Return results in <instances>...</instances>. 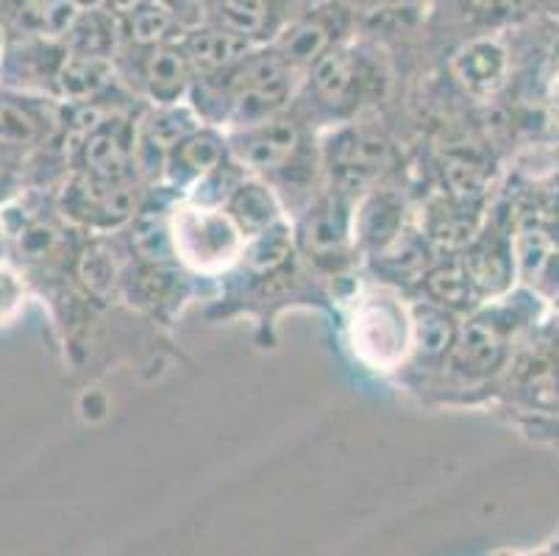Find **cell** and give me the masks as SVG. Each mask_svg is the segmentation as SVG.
I'll return each instance as SVG.
<instances>
[{
    "label": "cell",
    "instance_id": "484cf974",
    "mask_svg": "<svg viewBox=\"0 0 559 556\" xmlns=\"http://www.w3.org/2000/svg\"><path fill=\"white\" fill-rule=\"evenodd\" d=\"M81 282L86 284V289H93L95 295H106L111 287H115L117 279V259L115 253L106 248V245H93L86 248L84 257L79 262Z\"/></svg>",
    "mask_w": 559,
    "mask_h": 556
},
{
    "label": "cell",
    "instance_id": "ba28073f",
    "mask_svg": "<svg viewBox=\"0 0 559 556\" xmlns=\"http://www.w3.org/2000/svg\"><path fill=\"white\" fill-rule=\"evenodd\" d=\"M187 61H190L192 73L201 75H215L221 70H231L237 61L246 59L251 54V43L231 31L212 25V28H198L192 31L190 37L181 45Z\"/></svg>",
    "mask_w": 559,
    "mask_h": 556
},
{
    "label": "cell",
    "instance_id": "f1b7e54d",
    "mask_svg": "<svg viewBox=\"0 0 559 556\" xmlns=\"http://www.w3.org/2000/svg\"><path fill=\"white\" fill-rule=\"evenodd\" d=\"M429 289L437 300H443L449 306H462L474 293V284L467 279L465 264H449V268H440L431 273Z\"/></svg>",
    "mask_w": 559,
    "mask_h": 556
},
{
    "label": "cell",
    "instance_id": "277c9868",
    "mask_svg": "<svg viewBox=\"0 0 559 556\" xmlns=\"http://www.w3.org/2000/svg\"><path fill=\"white\" fill-rule=\"evenodd\" d=\"M345 3L343 0H332L326 7L314 9V12L304 14L296 23H289L287 28L278 34V43L273 54L282 61H287L289 68H301V64H314L318 56L334 48L337 31L345 25Z\"/></svg>",
    "mask_w": 559,
    "mask_h": 556
},
{
    "label": "cell",
    "instance_id": "5b68a950",
    "mask_svg": "<svg viewBox=\"0 0 559 556\" xmlns=\"http://www.w3.org/2000/svg\"><path fill=\"white\" fill-rule=\"evenodd\" d=\"M298 140L301 137H298L296 122L267 117V120L246 126V131L234 140V151L246 165L257 167V170H273L296 153Z\"/></svg>",
    "mask_w": 559,
    "mask_h": 556
},
{
    "label": "cell",
    "instance_id": "e575fe53",
    "mask_svg": "<svg viewBox=\"0 0 559 556\" xmlns=\"http://www.w3.org/2000/svg\"><path fill=\"white\" fill-rule=\"evenodd\" d=\"M75 7H79V3H86V7H90V3H98V0H73Z\"/></svg>",
    "mask_w": 559,
    "mask_h": 556
},
{
    "label": "cell",
    "instance_id": "d6a6232c",
    "mask_svg": "<svg viewBox=\"0 0 559 556\" xmlns=\"http://www.w3.org/2000/svg\"><path fill=\"white\" fill-rule=\"evenodd\" d=\"M14 196V176L7 170V165H0V206H7L9 198Z\"/></svg>",
    "mask_w": 559,
    "mask_h": 556
},
{
    "label": "cell",
    "instance_id": "d4e9b609",
    "mask_svg": "<svg viewBox=\"0 0 559 556\" xmlns=\"http://www.w3.org/2000/svg\"><path fill=\"white\" fill-rule=\"evenodd\" d=\"M134 248L140 251L142 259L162 264L173 257V237H170V223L159 214H142L134 226Z\"/></svg>",
    "mask_w": 559,
    "mask_h": 556
},
{
    "label": "cell",
    "instance_id": "6da1fadb",
    "mask_svg": "<svg viewBox=\"0 0 559 556\" xmlns=\"http://www.w3.org/2000/svg\"><path fill=\"white\" fill-rule=\"evenodd\" d=\"M350 345L359 362L376 370H393L412 348V315L399 295L370 289L357 300L350 318Z\"/></svg>",
    "mask_w": 559,
    "mask_h": 556
},
{
    "label": "cell",
    "instance_id": "9a60e30c",
    "mask_svg": "<svg viewBox=\"0 0 559 556\" xmlns=\"http://www.w3.org/2000/svg\"><path fill=\"white\" fill-rule=\"evenodd\" d=\"M215 23L248 43L271 34L278 20V0H215Z\"/></svg>",
    "mask_w": 559,
    "mask_h": 556
},
{
    "label": "cell",
    "instance_id": "2e32d148",
    "mask_svg": "<svg viewBox=\"0 0 559 556\" xmlns=\"http://www.w3.org/2000/svg\"><path fill=\"white\" fill-rule=\"evenodd\" d=\"M111 79V61L95 54H68L56 70L59 92L70 100H86L98 95Z\"/></svg>",
    "mask_w": 559,
    "mask_h": 556
},
{
    "label": "cell",
    "instance_id": "836d02e7",
    "mask_svg": "<svg viewBox=\"0 0 559 556\" xmlns=\"http://www.w3.org/2000/svg\"><path fill=\"white\" fill-rule=\"evenodd\" d=\"M548 104H551L554 115H557V117H559V73H557V75H554L551 86H548Z\"/></svg>",
    "mask_w": 559,
    "mask_h": 556
},
{
    "label": "cell",
    "instance_id": "5bb4252c",
    "mask_svg": "<svg viewBox=\"0 0 559 556\" xmlns=\"http://www.w3.org/2000/svg\"><path fill=\"white\" fill-rule=\"evenodd\" d=\"M48 117L43 106L17 92L0 90V145L25 147L43 140Z\"/></svg>",
    "mask_w": 559,
    "mask_h": 556
},
{
    "label": "cell",
    "instance_id": "83f0119b",
    "mask_svg": "<svg viewBox=\"0 0 559 556\" xmlns=\"http://www.w3.org/2000/svg\"><path fill=\"white\" fill-rule=\"evenodd\" d=\"M287 253H289L287 232L273 223L271 228H264V232L257 234V239H253V245H251V251H248L246 257H248V264H251L253 270L264 273V270H273L276 264H282Z\"/></svg>",
    "mask_w": 559,
    "mask_h": 556
},
{
    "label": "cell",
    "instance_id": "8992f818",
    "mask_svg": "<svg viewBox=\"0 0 559 556\" xmlns=\"http://www.w3.org/2000/svg\"><path fill=\"white\" fill-rule=\"evenodd\" d=\"M131 156H134V147H131L129 129L117 120H100L81 145L86 176L100 178V181H126L131 170Z\"/></svg>",
    "mask_w": 559,
    "mask_h": 556
},
{
    "label": "cell",
    "instance_id": "603a6c76",
    "mask_svg": "<svg viewBox=\"0 0 559 556\" xmlns=\"http://www.w3.org/2000/svg\"><path fill=\"white\" fill-rule=\"evenodd\" d=\"M70 54H95L106 56L109 45L115 43V25L111 17L100 12H86L75 17V23L68 31Z\"/></svg>",
    "mask_w": 559,
    "mask_h": 556
},
{
    "label": "cell",
    "instance_id": "44dd1931",
    "mask_svg": "<svg viewBox=\"0 0 559 556\" xmlns=\"http://www.w3.org/2000/svg\"><path fill=\"white\" fill-rule=\"evenodd\" d=\"M173 162L181 167V173H190V176H206V173L215 170L223 159V140L212 131H192L190 137L173 147Z\"/></svg>",
    "mask_w": 559,
    "mask_h": 556
},
{
    "label": "cell",
    "instance_id": "e0dca14e",
    "mask_svg": "<svg viewBox=\"0 0 559 556\" xmlns=\"http://www.w3.org/2000/svg\"><path fill=\"white\" fill-rule=\"evenodd\" d=\"M465 273L481 293H501L510 287L512 251L498 239H485L465 257Z\"/></svg>",
    "mask_w": 559,
    "mask_h": 556
},
{
    "label": "cell",
    "instance_id": "7402d4cb",
    "mask_svg": "<svg viewBox=\"0 0 559 556\" xmlns=\"http://www.w3.org/2000/svg\"><path fill=\"white\" fill-rule=\"evenodd\" d=\"M454 343V326L440 309H418L412 315V345H418L426 356H440Z\"/></svg>",
    "mask_w": 559,
    "mask_h": 556
},
{
    "label": "cell",
    "instance_id": "d6986e66",
    "mask_svg": "<svg viewBox=\"0 0 559 556\" xmlns=\"http://www.w3.org/2000/svg\"><path fill=\"white\" fill-rule=\"evenodd\" d=\"M359 232L376 248H388L401 237V206L390 196H376L359 212Z\"/></svg>",
    "mask_w": 559,
    "mask_h": 556
},
{
    "label": "cell",
    "instance_id": "f546056e",
    "mask_svg": "<svg viewBox=\"0 0 559 556\" xmlns=\"http://www.w3.org/2000/svg\"><path fill=\"white\" fill-rule=\"evenodd\" d=\"M25 306V282L14 264L0 259V326H12Z\"/></svg>",
    "mask_w": 559,
    "mask_h": 556
},
{
    "label": "cell",
    "instance_id": "4dcf8cb0",
    "mask_svg": "<svg viewBox=\"0 0 559 556\" xmlns=\"http://www.w3.org/2000/svg\"><path fill=\"white\" fill-rule=\"evenodd\" d=\"M445 173H449L451 190L460 192L462 198L479 196L481 187H485V170H481V167L476 165V162L454 159V162H449Z\"/></svg>",
    "mask_w": 559,
    "mask_h": 556
},
{
    "label": "cell",
    "instance_id": "9c48e42d",
    "mask_svg": "<svg viewBox=\"0 0 559 556\" xmlns=\"http://www.w3.org/2000/svg\"><path fill=\"white\" fill-rule=\"evenodd\" d=\"M0 9L25 34L34 37H59L75 23L73 0H0Z\"/></svg>",
    "mask_w": 559,
    "mask_h": 556
},
{
    "label": "cell",
    "instance_id": "8fae6325",
    "mask_svg": "<svg viewBox=\"0 0 559 556\" xmlns=\"http://www.w3.org/2000/svg\"><path fill=\"white\" fill-rule=\"evenodd\" d=\"M451 70H454V75L462 81L465 90L476 92V95H487L504 79L507 56L490 39H476V43L465 45L454 56Z\"/></svg>",
    "mask_w": 559,
    "mask_h": 556
},
{
    "label": "cell",
    "instance_id": "7a4b0ae2",
    "mask_svg": "<svg viewBox=\"0 0 559 556\" xmlns=\"http://www.w3.org/2000/svg\"><path fill=\"white\" fill-rule=\"evenodd\" d=\"M173 251L181 262L190 264L201 273H217L242 257V228L237 226L228 212L210 206H187L176 209L170 221Z\"/></svg>",
    "mask_w": 559,
    "mask_h": 556
},
{
    "label": "cell",
    "instance_id": "ac0fdd59",
    "mask_svg": "<svg viewBox=\"0 0 559 556\" xmlns=\"http://www.w3.org/2000/svg\"><path fill=\"white\" fill-rule=\"evenodd\" d=\"M276 201L262 184H242L231 196V212L228 214L237 221L242 234H259L276 223Z\"/></svg>",
    "mask_w": 559,
    "mask_h": 556
},
{
    "label": "cell",
    "instance_id": "d590c367",
    "mask_svg": "<svg viewBox=\"0 0 559 556\" xmlns=\"http://www.w3.org/2000/svg\"><path fill=\"white\" fill-rule=\"evenodd\" d=\"M212 3H215V0H212Z\"/></svg>",
    "mask_w": 559,
    "mask_h": 556
},
{
    "label": "cell",
    "instance_id": "1f68e13d",
    "mask_svg": "<svg viewBox=\"0 0 559 556\" xmlns=\"http://www.w3.org/2000/svg\"><path fill=\"white\" fill-rule=\"evenodd\" d=\"M532 0H474V7L487 14H515L526 9Z\"/></svg>",
    "mask_w": 559,
    "mask_h": 556
},
{
    "label": "cell",
    "instance_id": "cb8c5ba5",
    "mask_svg": "<svg viewBox=\"0 0 559 556\" xmlns=\"http://www.w3.org/2000/svg\"><path fill=\"white\" fill-rule=\"evenodd\" d=\"M192 131H195V120H192L190 111L167 106V109L148 117V122H145V142L154 151H173Z\"/></svg>",
    "mask_w": 559,
    "mask_h": 556
},
{
    "label": "cell",
    "instance_id": "52a82bcc",
    "mask_svg": "<svg viewBox=\"0 0 559 556\" xmlns=\"http://www.w3.org/2000/svg\"><path fill=\"white\" fill-rule=\"evenodd\" d=\"M131 190L126 181H100V178L84 176L70 187L68 206L75 217L86 223H111L126 221L131 214Z\"/></svg>",
    "mask_w": 559,
    "mask_h": 556
},
{
    "label": "cell",
    "instance_id": "4fadbf2b",
    "mask_svg": "<svg viewBox=\"0 0 559 556\" xmlns=\"http://www.w3.org/2000/svg\"><path fill=\"white\" fill-rule=\"evenodd\" d=\"M190 75L192 68L185 50L167 43L154 45L148 61H145V81H148L151 98H156L165 106L176 104L185 95Z\"/></svg>",
    "mask_w": 559,
    "mask_h": 556
},
{
    "label": "cell",
    "instance_id": "ffe728a7",
    "mask_svg": "<svg viewBox=\"0 0 559 556\" xmlns=\"http://www.w3.org/2000/svg\"><path fill=\"white\" fill-rule=\"evenodd\" d=\"M179 25V14L167 0H145L129 14L131 37L140 45H162Z\"/></svg>",
    "mask_w": 559,
    "mask_h": 556
},
{
    "label": "cell",
    "instance_id": "7c38bea8",
    "mask_svg": "<svg viewBox=\"0 0 559 556\" xmlns=\"http://www.w3.org/2000/svg\"><path fill=\"white\" fill-rule=\"evenodd\" d=\"M454 365L462 374L481 376L490 374L492 367L501 362V334L490 320H471L460 334H454Z\"/></svg>",
    "mask_w": 559,
    "mask_h": 556
},
{
    "label": "cell",
    "instance_id": "3957f363",
    "mask_svg": "<svg viewBox=\"0 0 559 556\" xmlns=\"http://www.w3.org/2000/svg\"><path fill=\"white\" fill-rule=\"evenodd\" d=\"M228 73L231 81V117L242 126L267 120L287 104L293 92V68L271 56H251L237 61Z\"/></svg>",
    "mask_w": 559,
    "mask_h": 556
},
{
    "label": "cell",
    "instance_id": "4316f807",
    "mask_svg": "<svg viewBox=\"0 0 559 556\" xmlns=\"http://www.w3.org/2000/svg\"><path fill=\"white\" fill-rule=\"evenodd\" d=\"M343 237H345V221H343V209H340L337 203L323 206L318 214H314L312 221H309L307 242L309 248H314L318 253L337 248V245L343 242Z\"/></svg>",
    "mask_w": 559,
    "mask_h": 556
},
{
    "label": "cell",
    "instance_id": "30bf717a",
    "mask_svg": "<svg viewBox=\"0 0 559 556\" xmlns=\"http://www.w3.org/2000/svg\"><path fill=\"white\" fill-rule=\"evenodd\" d=\"M312 84L320 100L329 106H345L354 100L359 84V61L348 48H329L326 54L318 56L312 64Z\"/></svg>",
    "mask_w": 559,
    "mask_h": 556
}]
</instances>
